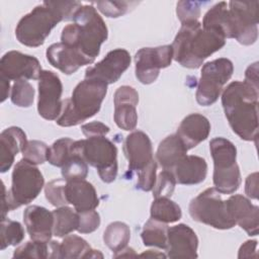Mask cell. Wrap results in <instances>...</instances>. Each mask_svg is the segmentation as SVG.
Returning a JSON list of instances; mask_svg holds the SVG:
<instances>
[{"label":"cell","mask_w":259,"mask_h":259,"mask_svg":"<svg viewBox=\"0 0 259 259\" xmlns=\"http://www.w3.org/2000/svg\"><path fill=\"white\" fill-rule=\"evenodd\" d=\"M82 6L77 1H45L25 14L17 23V40L31 48L41 46L52 29L63 20L73 19L75 12Z\"/></svg>","instance_id":"cell-1"},{"label":"cell","mask_w":259,"mask_h":259,"mask_svg":"<svg viewBox=\"0 0 259 259\" xmlns=\"http://www.w3.org/2000/svg\"><path fill=\"white\" fill-rule=\"evenodd\" d=\"M222 104L233 132L242 140L257 142L258 89L234 81L223 91Z\"/></svg>","instance_id":"cell-2"},{"label":"cell","mask_w":259,"mask_h":259,"mask_svg":"<svg viewBox=\"0 0 259 259\" xmlns=\"http://www.w3.org/2000/svg\"><path fill=\"white\" fill-rule=\"evenodd\" d=\"M226 38L220 33L204 29L197 21L182 23L172 46L173 59L182 67L196 69L210 55L221 50Z\"/></svg>","instance_id":"cell-3"},{"label":"cell","mask_w":259,"mask_h":259,"mask_svg":"<svg viewBox=\"0 0 259 259\" xmlns=\"http://www.w3.org/2000/svg\"><path fill=\"white\" fill-rule=\"evenodd\" d=\"M73 21L63 28L61 40L93 63L101 45L107 39L106 24L92 5H82L75 12Z\"/></svg>","instance_id":"cell-4"},{"label":"cell","mask_w":259,"mask_h":259,"mask_svg":"<svg viewBox=\"0 0 259 259\" xmlns=\"http://www.w3.org/2000/svg\"><path fill=\"white\" fill-rule=\"evenodd\" d=\"M107 93V84L92 78H85L77 84L71 98L63 101L62 111L56 119L60 126H74L94 116L100 109Z\"/></svg>","instance_id":"cell-5"},{"label":"cell","mask_w":259,"mask_h":259,"mask_svg":"<svg viewBox=\"0 0 259 259\" xmlns=\"http://www.w3.org/2000/svg\"><path fill=\"white\" fill-rule=\"evenodd\" d=\"M44 183V176L34 164L24 159L18 161L12 171V183L8 192L2 183V219L9 210L31 202L41 191Z\"/></svg>","instance_id":"cell-6"},{"label":"cell","mask_w":259,"mask_h":259,"mask_svg":"<svg viewBox=\"0 0 259 259\" xmlns=\"http://www.w3.org/2000/svg\"><path fill=\"white\" fill-rule=\"evenodd\" d=\"M213 160L214 188L224 194H232L241 185V173L237 164V149L225 138H214L209 143Z\"/></svg>","instance_id":"cell-7"},{"label":"cell","mask_w":259,"mask_h":259,"mask_svg":"<svg viewBox=\"0 0 259 259\" xmlns=\"http://www.w3.org/2000/svg\"><path fill=\"white\" fill-rule=\"evenodd\" d=\"M73 153L81 156L87 164L96 168L103 182L111 183L115 180L117 175V149L105 136L74 141Z\"/></svg>","instance_id":"cell-8"},{"label":"cell","mask_w":259,"mask_h":259,"mask_svg":"<svg viewBox=\"0 0 259 259\" xmlns=\"http://www.w3.org/2000/svg\"><path fill=\"white\" fill-rule=\"evenodd\" d=\"M189 213L194 221L218 230L232 229L236 225L228 211L226 200L222 199L214 187L205 189L190 201Z\"/></svg>","instance_id":"cell-9"},{"label":"cell","mask_w":259,"mask_h":259,"mask_svg":"<svg viewBox=\"0 0 259 259\" xmlns=\"http://www.w3.org/2000/svg\"><path fill=\"white\" fill-rule=\"evenodd\" d=\"M233 72V63L227 58H220L205 63L202 66L197 85L196 101L202 106L213 104L221 95L224 85L232 77Z\"/></svg>","instance_id":"cell-10"},{"label":"cell","mask_w":259,"mask_h":259,"mask_svg":"<svg viewBox=\"0 0 259 259\" xmlns=\"http://www.w3.org/2000/svg\"><path fill=\"white\" fill-rule=\"evenodd\" d=\"M229 14L232 24L233 38L241 45H253L258 37V1H231Z\"/></svg>","instance_id":"cell-11"},{"label":"cell","mask_w":259,"mask_h":259,"mask_svg":"<svg viewBox=\"0 0 259 259\" xmlns=\"http://www.w3.org/2000/svg\"><path fill=\"white\" fill-rule=\"evenodd\" d=\"M173 49L170 45L156 48H143L135 55L136 77L143 84L156 81L160 70L171 65Z\"/></svg>","instance_id":"cell-12"},{"label":"cell","mask_w":259,"mask_h":259,"mask_svg":"<svg viewBox=\"0 0 259 259\" xmlns=\"http://www.w3.org/2000/svg\"><path fill=\"white\" fill-rule=\"evenodd\" d=\"M63 85L59 76L49 70H42L38 78L37 111L48 120L57 119L62 111L61 96Z\"/></svg>","instance_id":"cell-13"},{"label":"cell","mask_w":259,"mask_h":259,"mask_svg":"<svg viewBox=\"0 0 259 259\" xmlns=\"http://www.w3.org/2000/svg\"><path fill=\"white\" fill-rule=\"evenodd\" d=\"M41 71L36 58L17 51L7 52L0 60V76L8 80H36Z\"/></svg>","instance_id":"cell-14"},{"label":"cell","mask_w":259,"mask_h":259,"mask_svg":"<svg viewBox=\"0 0 259 259\" xmlns=\"http://www.w3.org/2000/svg\"><path fill=\"white\" fill-rule=\"evenodd\" d=\"M131 65V55L124 49L110 51L95 66L85 71V78L100 80L104 83H115Z\"/></svg>","instance_id":"cell-15"},{"label":"cell","mask_w":259,"mask_h":259,"mask_svg":"<svg viewBox=\"0 0 259 259\" xmlns=\"http://www.w3.org/2000/svg\"><path fill=\"white\" fill-rule=\"evenodd\" d=\"M114 121L116 125L124 131H133L137 126L138 113L136 106L139 102L137 90L127 85L117 88L113 97Z\"/></svg>","instance_id":"cell-16"},{"label":"cell","mask_w":259,"mask_h":259,"mask_svg":"<svg viewBox=\"0 0 259 259\" xmlns=\"http://www.w3.org/2000/svg\"><path fill=\"white\" fill-rule=\"evenodd\" d=\"M198 239L195 232L185 224L168 228L167 256L169 258H196Z\"/></svg>","instance_id":"cell-17"},{"label":"cell","mask_w":259,"mask_h":259,"mask_svg":"<svg viewBox=\"0 0 259 259\" xmlns=\"http://www.w3.org/2000/svg\"><path fill=\"white\" fill-rule=\"evenodd\" d=\"M228 211L235 222L249 236H257L259 231V207L241 194L232 195L226 200Z\"/></svg>","instance_id":"cell-18"},{"label":"cell","mask_w":259,"mask_h":259,"mask_svg":"<svg viewBox=\"0 0 259 259\" xmlns=\"http://www.w3.org/2000/svg\"><path fill=\"white\" fill-rule=\"evenodd\" d=\"M123 153L128 161L130 172H139L154 160L151 140L142 131H135L125 138Z\"/></svg>","instance_id":"cell-19"},{"label":"cell","mask_w":259,"mask_h":259,"mask_svg":"<svg viewBox=\"0 0 259 259\" xmlns=\"http://www.w3.org/2000/svg\"><path fill=\"white\" fill-rule=\"evenodd\" d=\"M23 222L31 240L49 243L54 234V214L46 207L30 205L23 212Z\"/></svg>","instance_id":"cell-20"},{"label":"cell","mask_w":259,"mask_h":259,"mask_svg":"<svg viewBox=\"0 0 259 259\" xmlns=\"http://www.w3.org/2000/svg\"><path fill=\"white\" fill-rule=\"evenodd\" d=\"M46 55L49 63L53 67L67 75L75 73L84 65L92 64V62L84 57L80 52L63 44L62 41L51 45L47 49Z\"/></svg>","instance_id":"cell-21"},{"label":"cell","mask_w":259,"mask_h":259,"mask_svg":"<svg viewBox=\"0 0 259 259\" xmlns=\"http://www.w3.org/2000/svg\"><path fill=\"white\" fill-rule=\"evenodd\" d=\"M65 194L68 203L73 204L77 212L95 209L99 204L94 186L85 179L66 181Z\"/></svg>","instance_id":"cell-22"},{"label":"cell","mask_w":259,"mask_h":259,"mask_svg":"<svg viewBox=\"0 0 259 259\" xmlns=\"http://www.w3.org/2000/svg\"><path fill=\"white\" fill-rule=\"evenodd\" d=\"M210 133V122L199 114L191 113L183 118L177 130V136L180 138L187 150H190L206 140Z\"/></svg>","instance_id":"cell-23"},{"label":"cell","mask_w":259,"mask_h":259,"mask_svg":"<svg viewBox=\"0 0 259 259\" xmlns=\"http://www.w3.org/2000/svg\"><path fill=\"white\" fill-rule=\"evenodd\" d=\"M26 135L18 126H10L0 135V171L5 173L10 169L15 156L22 152L26 145Z\"/></svg>","instance_id":"cell-24"},{"label":"cell","mask_w":259,"mask_h":259,"mask_svg":"<svg viewBox=\"0 0 259 259\" xmlns=\"http://www.w3.org/2000/svg\"><path fill=\"white\" fill-rule=\"evenodd\" d=\"M176 182L184 185L198 184L204 181L207 174V164L199 156H185L173 169Z\"/></svg>","instance_id":"cell-25"},{"label":"cell","mask_w":259,"mask_h":259,"mask_svg":"<svg viewBox=\"0 0 259 259\" xmlns=\"http://www.w3.org/2000/svg\"><path fill=\"white\" fill-rule=\"evenodd\" d=\"M187 151L176 134L170 135L159 144L156 153L157 161L163 169L171 171L186 156Z\"/></svg>","instance_id":"cell-26"},{"label":"cell","mask_w":259,"mask_h":259,"mask_svg":"<svg viewBox=\"0 0 259 259\" xmlns=\"http://www.w3.org/2000/svg\"><path fill=\"white\" fill-rule=\"evenodd\" d=\"M201 25L204 29L213 30L225 38H233L228 3L223 1L212 6L205 13Z\"/></svg>","instance_id":"cell-27"},{"label":"cell","mask_w":259,"mask_h":259,"mask_svg":"<svg viewBox=\"0 0 259 259\" xmlns=\"http://www.w3.org/2000/svg\"><path fill=\"white\" fill-rule=\"evenodd\" d=\"M59 258H103V255L98 250L92 249L83 238L67 235L59 246Z\"/></svg>","instance_id":"cell-28"},{"label":"cell","mask_w":259,"mask_h":259,"mask_svg":"<svg viewBox=\"0 0 259 259\" xmlns=\"http://www.w3.org/2000/svg\"><path fill=\"white\" fill-rule=\"evenodd\" d=\"M54 214V235L60 238L66 237L76 231L79 227V214L69 206H60L53 211Z\"/></svg>","instance_id":"cell-29"},{"label":"cell","mask_w":259,"mask_h":259,"mask_svg":"<svg viewBox=\"0 0 259 259\" xmlns=\"http://www.w3.org/2000/svg\"><path fill=\"white\" fill-rule=\"evenodd\" d=\"M130 239V227L122 222H113L109 224L103 234V241L105 245L114 253L124 249L127 246Z\"/></svg>","instance_id":"cell-30"},{"label":"cell","mask_w":259,"mask_h":259,"mask_svg":"<svg viewBox=\"0 0 259 259\" xmlns=\"http://www.w3.org/2000/svg\"><path fill=\"white\" fill-rule=\"evenodd\" d=\"M168 226L160 221L150 219L144 226L141 237L145 246L166 249Z\"/></svg>","instance_id":"cell-31"},{"label":"cell","mask_w":259,"mask_h":259,"mask_svg":"<svg viewBox=\"0 0 259 259\" xmlns=\"http://www.w3.org/2000/svg\"><path fill=\"white\" fill-rule=\"evenodd\" d=\"M180 206L169 197L155 198L151 205V218L162 223H175L181 219Z\"/></svg>","instance_id":"cell-32"},{"label":"cell","mask_w":259,"mask_h":259,"mask_svg":"<svg viewBox=\"0 0 259 259\" xmlns=\"http://www.w3.org/2000/svg\"><path fill=\"white\" fill-rule=\"evenodd\" d=\"M74 141L70 138L57 140L48 150L47 161L53 166L62 167L73 155Z\"/></svg>","instance_id":"cell-33"},{"label":"cell","mask_w":259,"mask_h":259,"mask_svg":"<svg viewBox=\"0 0 259 259\" xmlns=\"http://www.w3.org/2000/svg\"><path fill=\"white\" fill-rule=\"evenodd\" d=\"M0 236V249L4 250L8 246L18 245L24 238V230L18 222L4 218L1 219Z\"/></svg>","instance_id":"cell-34"},{"label":"cell","mask_w":259,"mask_h":259,"mask_svg":"<svg viewBox=\"0 0 259 259\" xmlns=\"http://www.w3.org/2000/svg\"><path fill=\"white\" fill-rule=\"evenodd\" d=\"M10 98L12 103L16 106L29 107L33 103L34 89L26 80H16L11 88Z\"/></svg>","instance_id":"cell-35"},{"label":"cell","mask_w":259,"mask_h":259,"mask_svg":"<svg viewBox=\"0 0 259 259\" xmlns=\"http://www.w3.org/2000/svg\"><path fill=\"white\" fill-rule=\"evenodd\" d=\"M88 174V166L84 159L74 154L62 166V176L66 181L75 179H85Z\"/></svg>","instance_id":"cell-36"},{"label":"cell","mask_w":259,"mask_h":259,"mask_svg":"<svg viewBox=\"0 0 259 259\" xmlns=\"http://www.w3.org/2000/svg\"><path fill=\"white\" fill-rule=\"evenodd\" d=\"M13 258H49V245L46 242L28 241L14 250Z\"/></svg>","instance_id":"cell-37"},{"label":"cell","mask_w":259,"mask_h":259,"mask_svg":"<svg viewBox=\"0 0 259 259\" xmlns=\"http://www.w3.org/2000/svg\"><path fill=\"white\" fill-rule=\"evenodd\" d=\"M48 150L49 147L46 143L36 140H31L27 141L21 153L24 160L31 164L38 165L47 161Z\"/></svg>","instance_id":"cell-38"},{"label":"cell","mask_w":259,"mask_h":259,"mask_svg":"<svg viewBox=\"0 0 259 259\" xmlns=\"http://www.w3.org/2000/svg\"><path fill=\"white\" fill-rule=\"evenodd\" d=\"M176 180L174 174L170 170H163L157 177L156 183L153 187V195L158 197H170L175 189Z\"/></svg>","instance_id":"cell-39"},{"label":"cell","mask_w":259,"mask_h":259,"mask_svg":"<svg viewBox=\"0 0 259 259\" xmlns=\"http://www.w3.org/2000/svg\"><path fill=\"white\" fill-rule=\"evenodd\" d=\"M66 180L64 178L50 181L45 187L46 198L55 206H63L68 203L65 194Z\"/></svg>","instance_id":"cell-40"},{"label":"cell","mask_w":259,"mask_h":259,"mask_svg":"<svg viewBox=\"0 0 259 259\" xmlns=\"http://www.w3.org/2000/svg\"><path fill=\"white\" fill-rule=\"evenodd\" d=\"M200 1H179L176 6V13L181 23L197 21L200 16Z\"/></svg>","instance_id":"cell-41"},{"label":"cell","mask_w":259,"mask_h":259,"mask_svg":"<svg viewBox=\"0 0 259 259\" xmlns=\"http://www.w3.org/2000/svg\"><path fill=\"white\" fill-rule=\"evenodd\" d=\"M127 1H97L95 5L97 9L107 17L116 18L125 14L131 6Z\"/></svg>","instance_id":"cell-42"},{"label":"cell","mask_w":259,"mask_h":259,"mask_svg":"<svg viewBox=\"0 0 259 259\" xmlns=\"http://www.w3.org/2000/svg\"><path fill=\"white\" fill-rule=\"evenodd\" d=\"M156 172H157V163L155 160H152L145 168H143L138 172L137 188L143 191L152 190L157 179Z\"/></svg>","instance_id":"cell-43"},{"label":"cell","mask_w":259,"mask_h":259,"mask_svg":"<svg viewBox=\"0 0 259 259\" xmlns=\"http://www.w3.org/2000/svg\"><path fill=\"white\" fill-rule=\"evenodd\" d=\"M79 227L77 231L81 234H89L98 229L100 225V215L94 209L78 212Z\"/></svg>","instance_id":"cell-44"},{"label":"cell","mask_w":259,"mask_h":259,"mask_svg":"<svg viewBox=\"0 0 259 259\" xmlns=\"http://www.w3.org/2000/svg\"><path fill=\"white\" fill-rule=\"evenodd\" d=\"M81 131L86 138L96 137V136H105L109 133V126L105 125L100 121H92L85 123L81 126Z\"/></svg>","instance_id":"cell-45"},{"label":"cell","mask_w":259,"mask_h":259,"mask_svg":"<svg viewBox=\"0 0 259 259\" xmlns=\"http://www.w3.org/2000/svg\"><path fill=\"white\" fill-rule=\"evenodd\" d=\"M245 192L248 197L257 199L258 198V173L254 172L250 174L245 183Z\"/></svg>","instance_id":"cell-46"},{"label":"cell","mask_w":259,"mask_h":259,"mask_svg":"<svg viewBox=\"0 0 259 259\" xmlns=\"http://www.w3.org/2000/svg\"><path fill=\"white\" fill-rule=\"evenodd\" d=\"M257 241L256 240H248L246 241L239 249L238 258H257L258 254L256 251Z\"/></svg>","instance_id":"cell-47"},{"label":"cell","mask_w":259,"mask_h":259,"mask_svg":"<svg viewBox=\"0 0 259 259\" xmlns=\"http://www.w3.org/2000/svg\"><path fill=\"white\" fill-rule=\"evenodd\" d=\"M244 82L255 89H259V86H258V62L253 63L252 65H250L247 68V70L245 72V81Z\"/></svg>","instance_id":"cell-48"},{"label":"cell","mask_w":259,"mask_h":259,"mask_svg":"<svg viewBox=\"0 0 259 259\" xmlns=\"http://www.w3.org/2000/svg\"><path fill=\"white\" fill-rule=\"evenodd\" d=\"M0 81H1V102H4L6 98L9 95L10 91V80L6 79L5 77L0 76Z\"/></svg>","instance_id":"cell-49"},{"label":"cell","mask_w":259,"mask_h":259,"mask_svg":"<svg viewBox=\"0 0 259 259\" xmlns=\"http://www.w3.org/2000/svg\"><path fill=\"white\" fill-rule=\"evenodd\" d=\"M113 256L115 258H117V257H130V256H137V254L135 253V250L133 248H126L125 247L121 251L114 253Z\"/></svg>","instance_id":"cell-50"},{"label":"cell","mask_w":259,"mask_h":259,"mask_svg":"<svg viewBox=\"0 0 259 259\" xmlns=\"http://www.w3.org/2000/svg\"><path fill=\"white\" fill-rule=\"evenodd\" d=\"M140 256L141 257H162V258L166 257V255H164L163 253H158L157 251H153V250H148L147 252L142 253Z\"/></svg>","instance_id":"cell-51"}]
</instances>
